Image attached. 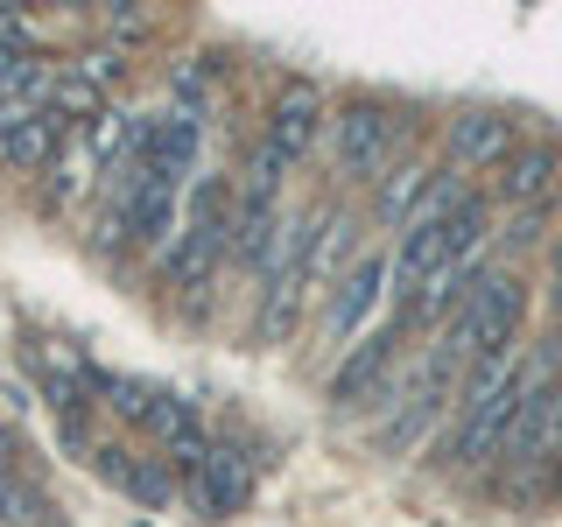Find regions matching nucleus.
I'll list each match as a JSON object with an SVG mask.
<instances>
[{"instance_id": "10", "label": "nucleus", "mask_w": 562, "mask_h": 527, "mask_svg": "<svg viewBox=\"0 0 562 527\" xmlns=\"http://www.w3.org/2000/svg\"><path fill=\"white\" fill-rule=\"evenodd\" d=\"M316 134H330V105H324V92H316L310 78H289L274 92V105H268V134H260V141L295 162V155L316 148Z\"/></svg>"}, {"instance_id": "4", "label": "nucleus", "mask_w": 562, "mask_h": 527, "mask_svg": "<svg viewBox=\"0 0 562 527\" xmlns=\"http://www.w3.org/2000/svg\"><path fill=\"white\" fill-rule=\"evenodd\" d=\"M464 204H471V190H450V183H443L408 225H401V239H394V274H386V281H394V295H401V310H408L415 295L429 289V274L457 254V225H464Z\"/></svg>"}, {"instance_id": "9", "label": "nucleus", "mask_w": 562, "mask_h": 527, "mask_svg": "<svg viewBox=\"0 0 562 527\" xmlns=\"http://www.w3.org/2000/svg\"><path fill=\"white\" fill-rule=\"evenodd\" d=\"M289 211H281V198H268V190H239L233 198V260L239 268H254V274H268L274 268V254H281V239H289Z\"/></svg>"}, {"instance_id": "2", "label": "nucleus", "mask_w": 562, "mask_h": 527, "mask_svg": "<svg viewBox=\"0 0 562 527\" xmlns=\"http://www.w3.org/2000/svg\"><path fill=\"white\" fill-rule=\"evenodd\" d=\"M520 324H527V289H520V274H514V268H485L479 289H471V303L457 310V324H450V351L471 366V373H479V366H506V351H514Z\"/></svg>"}, {"instance_id": "15", "label": "nucleus", "mask_w": 562, "mask_h": 527, "mask_svg": "<svg viewBox=\"0 0 562 527\" xmlns=\"http://www.w3.org/2000/svg\"><path fill=\"white\" fill-rule=\"evenodd\" d=\"M254 492V479H246V464L233 450H211L198 471H190V500H198V514H233V506Z\"/></svg>"}, {"instance_id": "1", "label": "nucleus", "mask_w": 562, "mask_h": 527, "mask_svg": "<svg viewBox=\"0 0 562 527\" xmlns=\"http://www.w3.org/2000/svg\"><path fill=\"white\" fill-rule=\"evenodd\" d=\"M549 366L541 359H506V366H479L464 380V401H457V429H450V464L457 471H479L506 457V436L527 408V394L541 386Z\"/></svg>"}, {"instance_id": "8", "label": "nucleus", "mask_w": 562, "mask_h": 527, "mask_svg": "<svg viewBox=\"0 0 562 527\" xmlns=\"http://www.w3.org/2000/svg\"><path fill=\"white\" fill-rule=\"evenodd\" d=\"M386 274H394V260H386V254H359V260L338 274L330 310H324V338H330V345H345V338H359V330H366V316H373L380 295H386Z\"/></svg>"}, {"instance_id": "16", "label": "nucleus", "mask_w": 562, "mask_h": 527, "mask_svg": "<svg viewBox=\"0 0 562 527\" xmlns=\"http://www.w3.org/2000/svg\"><path fill=\"white\" fill-rule=\"evenodd\" d=\"M99 471H105V479H113V485H127L134 492V500L140 506H169V464H162V457H134V450H99Z\"/></svg>"}, {"instance_id": "11", "label": "nucleus", "mask_w": 562, "mask_h": 527, "mask_svg": "<svg viewBox=\"0 0 562 527\" xmlns=\"http://www.w3.org/2000/svg\"><path fill=\"white\" fill-rule=\"evenodd\" d=\"M64 134H70V113H57V105L22 113V120L0 127V162H8V169H49L57 148H64Z\"/></svg>"}, {"instance_id": "13", "label": "nucleus", "mask_w": 562, "mask_h": 527, "mask_svg": "<svg viewBox=\"0 0 562 527\" xmlns=\"http://www.w3.org/2000/svg\"><path fill=\"white\" fill-rule=\"evenodd\" d=\"M394 345H401V324H380L373 338H359L345 351V366L338 373H330V401H338V408H351V401H366L380 386V373L386 366H394Z\"/></svg>"}, {"instance_id": "3", "label": "nucleus", "mask_w": 562, "mask_h": 527, "mask_svg": "<svg viewBox=\"0 0 562 527\" xmlns=\"http://www.w3.org/2000/svg\"><path fill=\"white\" fill-rule=\"evenodd\" d=\"M233 254V204H225V190L204 183L190 190V218H183V233L169 239V254H162V281L176 295H190V303H198V295L211 289V274H218V260Z\"/></svg>"}, {"instance_id": "18", "label": "nucleus", "mask_w": 562, "mask_h": 527, "mask_svg": "<svg viewBox=\"0 0 562 527\" xmlns=\"http://www.w3.org/2000/svg\"><path fill=\"white\" fill-rule=\"evenodd\" d=\"M549 492H562V450H555V464H549Z\"/></svg>"}, {"instance_id": "6", "label": "nucleus", "mask_w": 562, "mask_h": 527, "mask_svg": "<svg viewBox=\"0 0 562 527\" xmlns=\"http://www.w3.org/2000/svg\"><path fill=\"white\" fill-rule=\"evenodd\" d=\"M555 450H562V380L541 373V386L527 394V408H520V422H514V436H506L499 471H506L514 485H535L541 471L555 464Z\"/></svg>"}, {"instance_id": "5", "label": "nucleus", "mask_w": 562, "mask_h": 527, "mask_svg": "<svg viewBox=\"0 0 562 527\" xmlns=\"http://www.w3.org/2000/svg\"><path fill=\"white\" fill-rule=\"evenodd\" d=\"M401 148V113L380 99H351L330 113V162H338V176H351V183H373V176L394 162Z\"/></svg>"}, {"instance_id": "12", "label": "nucleus", "mask_w": 562, "mask_h": 527, "mask_svg": "<svg viewBox=\"0 0 562 527\" xmlns=\"http://www.w3.org/2000/svg\"><path fill=\"white\" fill-rule=\"evenodd\" d=\"M514 155V120L506 113H457L450 120V162L457 169H499Z\"/></svg>"}, {"instance_id": "17", "label": "nucleus", "mask_w": 562, "mask_h": 527, "mask_svg": "<svg viewBox=\"0 0 562 527\" xmlns=\"http://www.w3.org/2000/svg\"><path fill=\"white\" fill-rule=\"evenodd\" d=\"M8 457H14V450H8V429H0V485L14 479V464H8Z\"/></svg>"}, {"instance_id": "7", "label": "nucleus", "mask_w": 562, "mask_h": 527, "mask_svg": "<svg viewBox=\"0 0 562 527\" xmlns=\"http://www.w3.org/2000/svg\"><path fill=\"white\" fill-rule=\"evenodd\" d=\"M457 373H464V359L450 351V338L429 351V359L408 373V386H401V415L380 429V450H415V436L429 429L436 415H443V401L457 394Z\"/></svg>"}, {"instance_id": "14", "label": "nucleus", "mask_w": 562, "mask_h": 527, "mask_svg": "<svg viewBox=\"0 0 562 527\" xmlns=\"http://www.w3.org/2000/svg\"><path fill=\"white\" fill-rule=\"evenodd\" d=\"M555 176H562V155H555V148H520V155H506V162H499L492 198H506V204H541V198L555 190Z\"/></svg>"}]
</instances>
